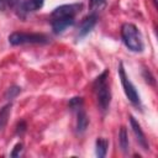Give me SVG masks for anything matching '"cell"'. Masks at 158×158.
Here are the masks:
<instances>
[{
  "instance_id": "obj_1",
  "label": "cell",
  "mask_w": 158,
  "mask_h": 158,
  "mask_svg": "<svg viewBox=\"0 0 158 158\" xmlns=\"http://www.w3.org/2000/svg\"><path fill=\"white\" fill-rule=\"evenodd\" d=\"M107 78H109V70L106 69L94 80V84H93L98 106L101 112H106L109 110L110 102H111V90H110Z\"/></svg>"
},
{
  "instance_id": "obj_2",
  "label": "cell",
  "mask_w": 158,
  "mask_h": 158,
  "mask_svg": "<svg viewBox=\"0 0 158 158\" xmlns=\"http://www.w3.org/2000/svg\"><path fill=\"white\" fill-rule=\"evenodd\" d=\"M121 36L123 40V43L128 49L132 52H142L143 51V41L141 32L133 23H123L121 27Z\"/></svg>"
},
{
  "instance_id": "obj_3",
  "label": "cell",
  "mask_w": 158,
  "mask_h": 158,
  "mask_svg": "<svg viewBox=\"0 0 158 158\" xmlns=\"http://www.w3.org/2000/svg\"><path fill=\"white\" fill-rule=\"evenodd\" d=\"M9 42L12 46L19 44H43L48 42V37L43 33H28V32H12L9 36Z\"/></svg>"
},
{
  "instance_id": "obj_4",
  "label": "cell",
  "mask_w": 158,
  "mask_h": 158,
  "mask_svg": "<svg viewBox=\"0 0 158 158\" xmlns=\"http://www.w3.org/2000/svg\"><path fill=\"white\" fill-rule=\"evenodd\" d=\"M118 75H120V79H121V84L123 86V91L127 96V99L136 106H138L141 104V99H139V95L135 88V85L131 83V80L128 79V77L126 75V72H125V68H123V64L122 62L120 63L118 65Z\"/></svg>"
},
{
  "instance_id": "obj_5",
  "label": "cell",
  "mask_w": 158,
  "mask_h": 158,
  "mask_svg": "<svg viewBox=\"0 0 158 158\" xmlns=\"http://www.w3.org/2000/svg\"><path fill=\"white\" fill-rule=\"evenodd\" d=\"M83 9V4H67L56 7L52 12V19H60V17H75Z\"/></svg>"
},
{
  "instance_id": "obj_6",
  "label": "cell",
  "mask_w": 158,
  "mask_h": 158,
  "mask_svg": "<svg viewBox=\"0 0 158 158\" xmlns=\"http://www.w3.org/2000/svg\"><path fill=\"white\" fill-rule=\"evenodd\" d=\"M43 4H44V0H25L16 12L20 17H26L27 14L40 10L43 6Z\"/></svg>"
},
{
  "instance_id": "obj_7",
  "label": "cell",
  "mask_w": 158,
  "mask_h": 158,
  "mask_svg": "<svg viewBox=\"0 0 158 158\" xmlns=\"http://www.w3.org/2000/svg\"><path fill=\"white\" fill-rule=\"evenodd\" d=\"M96 20H98V15L94 14V12H91V14H89L86 17H84L83 21H81L80 25H79V28H78V37H84V36H86V35L93 30V27L95 26Z\"/></svg>"
},
{
  "instance_id": "obj_8",
  "label": "cell",
  "mask_w": 158,
  "mask_h": 158,
  "mask_svg": "<svg viewBox=\"0 0 158 158\" xmlns=\"http://www.w3.org/2000/svg\"><path fill=\"white\" fill-rule=\"evenodd\" d=\"M130 123H131L132 131H133V133H135V137H136L138 144H139L144 151H147V149L149 148V146H148L147 138H146V136H144V133H143V131H142L139 123L136 121V118H135L133 116H130Z\"/></svg>"
},
{
  "instance_id": "obj_9",
  "label": "cell",
  "mask_w": 158,
  "mask_h": 158,
  "mask_svg": "<svg viewBox=\"0 0 158 158\" xmlns=\"http://www.w3.org/2000/svg\"><path fill=\"white\" fill-rule=\"evenodd\" d=\"M75 22L74 17H60V19H52V30L56 35L62 33L65 28L73 26Z\"/></svg>"
},
{
  "instance_id": "obj_10",
  "label": "cell",
  "mask_w": 158,
  "mask_h": 158,
  "mask_svg": "<svg viewBox=\"0 0 158 158\" xmlns=\"http://www.w3.org/2000/svg\"><path fill=\"white\" fill-rule=\"evenodd\" d=\"M75 112H77V127H75L77 132L78 133H83V132H85V130H86V127L89 125V118H88L86 112L84 111L83 107L78 109Z\"/></svg>"
},
{
  "instance_id": "obj_11",
  "label": "cell",
  "mask_w": 158,
  "mask_h": 158,
  "mask_svg": "<svg viewBox=\"0 0 158 158\" xmlns=\"http://www.w3.org/2000/svg\"><path fill=\"white\" fill-rule=\"evenodd\" d=\"M95 147H96V156L99 158H104L106 156V152H107V147H109V141L106 138H98L96 139V143H95Z\"/></svg>"
},
{
  "instance_id": "obj_12",
  "label": "cell",
  "mask_w": 158,
  "mask_h": 158,
  "mask_svg": "<svg viewBox=\"0 0 158 158\" xmlns=\"http://www.w3.org/2000/svg\"><path fill=\"white\" fill-rule=\"evenodd\" d=\"M23 1L25 0H0V11H5L7 9H14L17 11Z\"/></svg>"
},
{
  "instance_id": "obj_13",
  "label": "cell",
  "mask_w": 158,
  "mask_h": 158,
  "mask_svg": "<svg viewBox=\"0 0 158 158\" xmlns=\"http://www.w3.org/2000/svg\"><path fill=\"white\" fill-rule=\"evenodd\" d=\"M10 112H11V104H6L0 109V131L4 130V127L6 126Z\"/></svg>"
},
{
  "instance_id": "obj_14",
  "label": "cell",
  "mask_w": 158,
  "mask_h": 158,
  "mask_svg": "<svg viewBox=\"0 0 158 158\" xmlns=\"http://www.w3.org/2000/svg\"><path fill=\"white\" fill-rule=\"evenodd\" d=\"M118 143H120V147H121L122 152L126 153L128 151V137H127V132H126V128L125 127H121V130H120V133H118Z\"/></svg>"
},
{
  "instance_id": "obj_15",
  "label": "cell",
  "mask_w": 158,
  "mask_h": 158,
  "mask_svg": "<svg viewBox=\"0 0 158 158\" xmlns=\"http://www.w3.org/2000/svg\"><path fill=\"white\" fill-rule=\"evenodd\" d=\"M105 5H106V0H89L90 10L94 14H96L100 10H102L105 7Z\"/></svg>"
},
{
  "instance_id": "obj_16",
  "label": "cell",
  "mask_w": 158,
  "mask_h": 158,
  "mask_svg": "<svg viewBox=\"0 0 158 158\" xmlns=\"http://www.w3.org/2000/svg\"><path fill=\"white\" fill-rule=\"evenodd\" d=\"M68 105H69V109L72 111H77L78 109L83 107V98L75 96V98H73V99L69 100V104Z\"/></svg>"
},
{
  "instance_id": "obj_17",
  "label": "cell",
  "mask_w": 158,
  "mask_h": 158,
  "mask_svg": "<svg viewBox=\"0 0 158 158\" xmlns=\"http://www.w3.org/2000/svg\"><path fill=\"white\" fill-rule=\"evenodd\" d=\"M20 91H21V88H19V86H11V88L7 89V91H6V94H5V98L9 99V100H11V99H14Z\"/></svg>"
},
{
  "instance_id": "obj_18",
  "label": "cell",
  "mask_w": 158,
  "mask_h": 158,
  "mask_svg": "<svg viewBox=\"0 0 158 158\" xmlns=\"http://www.w3.org/2000/svg\"><path fill=\"white\" fill-rule=\"evenodd\" d=\"M22 152V143H17L15 147H14V151L10 153L11 157H19Z\"/></svg>"
},
{
  "instance_id": "obj_19",
  "label": "cell",
  "mask_w": 158,
  "mask_h": 158,
  "mask_svg": "<svg viewBox=\"0 0 158 158\" xmlns=\"http://www.w3.org/2000/svg\"><path fill=\"white\" fill-rule=\"evenodd\" d=\"M25 131H26V122H25V121H21V122L17 125L16 133H17V135H22Z\"/></svg>"
}]
</instances>
